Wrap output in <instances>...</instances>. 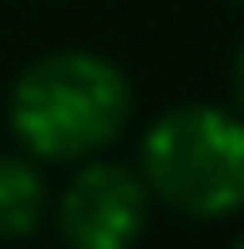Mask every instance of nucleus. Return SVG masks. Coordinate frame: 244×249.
Instances as JSON below:
<instances>
[{
	"label": "nucleus",
	"mask_w": 244,
	"mask_h": 249,
	"mask_svg": "<svg viewBox=\"0 0 244 249\" xmlns=\"http://www.w3.org/2000/svg\"><path fill=\"white\" fill-rule=\"evenodd\" d=\"M132 87L117 61L82 46L46 51L20 66L5 97V122L36 163H87L127 132Z\"/></svg>",
	"instance_id": "f257e3e1"
},
{
	"label": "nucleus",
	"mask_w": 244,
	"mask_h": 249,
	"mask_svg": "<svg viewBox=\"0 0 244 249\" xmlns=\"http://www.w3.org/2000/svg\"><path fill=\"white\" fill-rule=\"evenodd\" d=\"M138 173L153 203L178 219H234L244 213V112L183 102L163 112L138 148Z\"/></svg>",
	"instance_id": "f03ea898"
},
{
	"label": "nucleus",
	"mask_w": 244,
	"mask_h": 249,
	"mask_svg": "<svg viewBox=\"0 0 244 249\" xmlns=\"http://www.w3.org/2000/svg\"><path fill=\"white\" fill-rule=\"evenodd\" d=\"M153 219V194L138 168L87 158L56 198V234L66 249H138Z\"/></svg>",
	"instance_id": "7ed1b4c3"
},
{
	"label": "nucleus",
	"mask_w": 244,
	"mask_h": 249,
	"mask_svg": "<svg viewBox=\"0 0 244 249\" xmlns=\"http://www.w3.org/2000/svg\"><path fill=\"white\" fill-rule=\"evenodd\" d=\"M51 209L41 163L26 153H0V239H31Z\"/></svg>",
	"instance_id": "20e7f679"
},
{
	"label": "nucleus",
	"mask_w": 244,
	"mask_h": 249,
	"mask_svg": "<svg viewBox=\"0 0 244 249\" xmlns=\"http://www.w3.org/2000/svg\"><path fill=\"white\" fill-rule=\"evenodd\" d=\"M234 92H239V112H244V46H239V61H234Z\"/></svg>",
	"instance_id": "39448f33"
},
{
	"label": "nucleus",
	"mask_w": 244,
	"mask_h": 249,
	"mask_svg": "<svg viewBox=\"0 0 244 249\" xmlns=\"http://www.w3.org/2000/svg\"><path fill=\"white\" fill-rule=\"evenodd\" d=\"M234 249H244V239H239V244H234Z\"/></svg>",
	"instance_id": "423d86ee"
},
{
	"label": "nucleus",
	"mask_w": 244,
	"mask_h": 249,
	"mask_svg": "<svg viewBox=\"0 0 244 249\" xmlns=\"http://www.w3.org/2000/svg\"><path fill=\"white\" fill-rule=\"evenodd\" d=\"M234 5H244V0H234Z\"/></svg>",
	"instance_id": "0eeeda50"
}]
</instances>
